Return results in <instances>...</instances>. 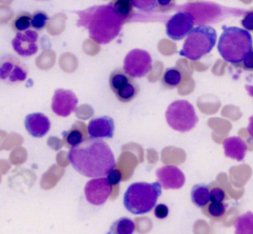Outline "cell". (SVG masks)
I'll return each instance as SVG.
<instances>
[{"label": "cell", "mask_w": 253, "mask_h": 234, "mask_svg": "<svg viewBox=\"0 0 253 234\" xmlns=\"http://www.w3.org/2000/svg\"><path fill=\"white\" fill-rule=\"evenodd\" d=\"M31 15L28 13H21L15 18L12 23L13 30L16 32H22L29 29L31 25Z\"/></svg>", "instance_id": "25"}, {"label": "cell", "mask_w": 253, "mask_h": 234, "mask_svg": "<svg viewBox=\"0 0 253 234\" xmlns=\"http://www.w3.org/2000/svg\"><path fill=\"white\" fill-rule=\"evenodd\" d=\"M28 77L26 66L16 57H3L0 59V80L7 84L22 83Z\"/></svg>", "instance_id": "9"}, {"label": "cell", "mask_w": 253, "mask_h": 234, "mask_svg": "<svg viewBox=\"0 0 253 234\" xmlns=\"http://www.w3.org/2000/svg\"><path fill=\"white\" fill-rule=\"evenodd\" d=\"M77 13V26L86 28L90 38L99 44L111 43L120 34L126 22L117 14L112 3L93 6Z\"/></svg>", "instance_id": "2"}, {"label": "cell", "mask_w": 253, "mask_h": 234, "mask_svg": "<svg viewBox=\"0 0 253 234\" xmlns=\"http://www.w3.org/2000/svg\"><path fill=\"white\" fill-rule=\"evenodd\" d=\"M235 229L237 234H253V213L240 216L235 223Z\"/></svg>", "instance_id": "22"}, {"label": "cell", "mask_w": 253, "mask_h": 234, "mask_svg": "<svg viewBox=\"0 0 253 234\" xmlns=\"http://www.w3.org/2000/svg\"><path fill=\"white\" fill-rule=\"evenodd\" d=\"M27 132L34 138H43L50 129V121L42 113H36L28 115L25 119Z\"/></svg>", "instance_id": "15"}, {"label": "cell", "mask_w": 253, "mask_h": 234, "mask_svg": "<svg viewBox=\"0 0 253 234\" xmlns=\"http://www.w3.org/2000/svg\"><path fill=\"white\" fill-rule=\"evenodd\" d=\"M107 179L109 181L111 185H117L120 184L122 179V174L119 170H112L107 175Z\"/></svg>", "instance_id": "32"}, {"label": "cell", "mask_w": 253, "mask_h": 234, "mask_svg": "<svg viewBox=\"0 0 253 234\" xmlns=\"http://www.w3.org/2000/svg\"><path fill=\"white\" fill-rule=\"evenodd\" d=\"M194 24V17L190 12L179 10L167 22V34L172 40H183L192 31Z\"/></svg>", "instance_id": "10"}, {"label": "cell", "mask_w": 253, "mask_h": 234, "mask_svg": "<svg viewBox=\"0 0 253 234\" xmlns=\"http://www.w3.org/2000/svg\"><path fill=\"white\" fill-rule=\"evenodd\" d=\"M114 10L117 12V14L126 21L132 16V4L131 2H125L117 0L112 3Z\"/></svg>", "instance_id": "26"}, {"label": "cell", "mask_w": 253, "mask_h": 234, "mask_svg": "<svg viewBox=\"0 0 253 234\" xmlns=\"http://www.w3.org/2000/svg\"><path fill=\"white\" fill-rule=\"evenodd\" d=\"M218 51L223 59L230 63L244 61L253 51V40L249 31L238 27L222 26Z\"/></svg>", "instance_id": "3"}, {"label": "cell", "mask_w": 253, "mask_h": 234, "mask_svg": "<svg viewBox=\"0 0 253 234\" xmlns=\"http://www.w3.org/2000/svg\"><path fill=\"white\" fill-rule=\"evenodd\" d=\"M112 193V185L107 178H99L90 180L84 187L86 199L96 206L103 205Z\"/></svg>", "instance_id": "11"}, {"label": "cell", "mask_w": 253, "mask_h": 234, "mask_svg": "<svg viewBox=\"0 0 253 234\" xmlns=\"http://www.w3.org/2000/svg\"><path fill=\"white\" fill-rule=\"evenodd\" d=\"M123 67L130 77H144L151 69V56L146 51L133 49L126 55Z\"/></svg>", "instance_id": "8"}, {"label": "cell", "mask_w": 253, "mask_h": 234, "mask_svg": "<svg viewBox=\"0 0 253 234\" xmlns=\"http://www.w3.org/2000/svg\"><path fill=\"white\" fill-rule=\"evenodd\" d=\"M182 80L181 71L176 67L167 68L162 77L163 86L166 89H172L177 87Z\"/></svg>", "instance_id": "20"}, {"label": "cell", "mask_w": 253, "mask_h": 234, "mask_svg": "<svg viewBox=\"0 0 253 234\" xmlns=\"http://www.w3.org/2000/svg\"><path fill=\"white\" fill-rule=\"evenodd\" d=\"M154 214L156 218L164 220L167 218L169 214V208L165 204H159L155 208Z\"/></svg>", "instance_id": "31"}, {"label": "cell", "mask_w": 253, "mask_h": 234, "mask_svg": "<svg viewBox=\"0 0 253 234\" xmlns=\"http://www.w3.org/2000/svg\"><path fill=\"white\" fill-rule=\"evenodd\" d=\"M87 129L83 122L77 121L68 132H63L64 140L68 147H76L87 138Z\"/></svg>", "instance_id": "18"}, {"label": "cell", "mask_w": 253, "mask_h": 234, "mask_svg": "<svg viewBox=\"0 0 253 234\" xmlns=\"http://www.w3.org/2000/svg\"><path fill=\"white\" fill-rule=\"evenodd\" d=\"M225 198V192L220 187H214L210 191V199L211 202H223Z\"/></svg>", "instance_id": "30"}, {"label": "cell", "mask_w": 253, "mask_h": 234, "mask_svg": "<svg viewBox=\"0 0 253 234\" xmlns=\"http://www.w3.org/2000/svg\"><path fill=\"white\" fill-rule=\"evenodd\" d=\"M244 65L247 69L253 70V51L244 59Z\"/></svg>", "instance_id": "34"}, {"label": "cell", "mask_w": 253, "mask_h": 234, "mask_svg": "<svg viewBox=\"0 0 253 234\" xmlns=\"http://www.w3.org/2000/svg\"><path fill=\"white\" fill-rule=\"evenodd\" d=\"M209 186L206 184H196L192 189L191 199L198 208H203L209 204L210 199Z\"/></svg>", "instance_id": "19"}, {"label": "cell", "mask_w": 253, "mask_h": 234, "mask_svg": "<svg viewBox=\"0 0 253 234\" xmlns=\"http://www.w3.org/2000/svg\"><path fill=\"white\" fill-rule=\"evenodd\" d=\"M134 7L143 11H152L157 7V0H132Z\"/></svg>", "instance_id": "29"}, {"label": "cell", "mask_w": 253, "mask_h": 234, "mask_svg": "<svg viewBox=\"0 0 253 234\" xmlns=\"http://www.w3.org/2000/svg\"><path fill=\"white\" fill-rule=\"evenodd\" d=\"M132 77L126 72L125 70L117 69L111 73L110 76V86L114 93L120 90L122 87L132 81Z\"/></svg>", "instance_id": "21"}, {"label": "cell", "mask_w": 253, "mask_h": 234, "mask_svg": "<svg viewBox=\"0 0 253 234\" xmlns=\"http://www.w3.org/2000/svg\"><path fill=\"white\" fill-rule=\"evenodd\" d=\"M161 194L162 185L159 182L134 183L125 193L124 205L131 214L143 215L154 208Z\"/></svg>", "instance_id": "4"}, {"label": "cell", "mask_w": 253, "mask_h": 234, "mask_svg": "<svg viewBox=\"0 0 253 234\" xmlns=\"http://www.w3.org/2000/svg\"><path fill=\"white\" fill-rule=\"evenodd\" d=\"M159 183L164 189H180L185 183L182 171L175 166H165L156 171Z\"/></svg>", "instance_id": "14"}, {"label": "cell", "mask_w": 253, "mask_h": 234, "mask_svg": "<svg viewBox=\"0 0 253 234\" xmlns=\"http://www.w3.org/2000/svg\"><path fill=\"white\" fill-rule=\"evenodd\" d=\"M120 1H125V2H131L132 3V0H118Z\"/></svg>", "instance_id": "37"}, {"label": "cell", "mask_w": 253, "mask_h": 234, "mask_svg": "<svg viewBox=\"0 0 253 234\" xmlns=\"http://www.w3.org/2000/svg\"><path fill=\"white\" fill-rule=\"evenodd\" d=\"M38 1H47V0H38Z\"/></svg>", "instance_id": "38"}, {"label": "cell", "mask_w": 253, "mask_h": 234, "mask_svg": "<svg viewBox=\"0 0 253 234\" xmlns=\"http://www.w3.org/2000/svg\"><path fill=\"white\" fill-rule=\"evenodd\" d=\"M166 120L172 129L186 132L196 126L199 118L193 106L188 101L181 100L174 101L168 107Z\"/></svg>", "instance_id": "6"}, {"label": "cell", "mask_w": 253, "mask_h": 234, "mask_svg": "<svg viewBox=\"0 0 253 234\" xmlns=\"http://www.w3.org/2000/svg\"><path fill=\"white\" fill-rule=\"evenodd\" d=\"M78 98L71 90L59 89L55 91L52 98V111L60 117H68L75 111Z\"/></svg>", "instance_id": "12"}, {"label": "cell", "mask_w": 253, "mask_h": 234, "mask_svg": "<svg viewBox=\"0 0 253 234\" xmlns=\"http://www.w3.org/2000/svg\"><path fill=\"white\" fill-rule=\"evenodd\" d=\"M216 41V31L212 27L199 25L189 33L179 55L190 60H199L212 50Z\"/></svg>", "instance_id": "5"}, {"label": "cell", "mask_w": 253, "mask_h": 234, "mask_svg": "<svg viewBox=\"0 0 253 234\" xmlns=\"http://www.w3.org/2000/svg\"><path fill=\"white\" fill-rule=\"evenodd\" d=\"M242 25L248 31H253V11L248 12L242 20Z\"/></svg>", "instance_id": "33"}, {"label": "cell", "mask_w": 253, "mask_h": 234, "mask_svg": "<svg viewBox=\"0 0 253 234\" xmlns=\"http://www.w3.org/2000/svg\"><path fill=\"white\" fill-rule=\"evenodd\" d=\"M38 33L33 30H27L25 32H17L12 40L13 50L22 57H30L38 52Z\"/></svg>", "instance_id": "13"}, {"label": "cell", "mask_w": 253, "mask_h": 234, "mask_svg": "<svg viewBox=\"0 0 253 234\" xmlns=\"http://www.w3.org/2000/svg\"><path fill=\"white\" fill-rule=\"evenodd\" d=\"M68 157L73 168L89 178L105 176L116 166L112 150L99 138H87L72 147Z\"/></svg>", "instance_id": "1"}, {"label": "cell", "mask_w": 253, "mask_h": 234, "mask_svg": "<svg viewBox=\"0 0 253 234\" xmlns=\"http://www.w3.org/2000/svg\"><path fill=\"white\" fill-rule=\"evenodd\" d=\"M172 0H157L158 4L162 7H168L172 3Z\"/></svg>", "instance_id": "35"}, {"label": "cell", "mask_w": 253, "mask_h": 234, "mask_svg": "<svg viewBox=\"0 0 253 234\" xmlns=\"http://www.w3.org/2000/svg\"><path fill=\"white\" fill-rule=\"evenodd\" d=\"M224 153L227 157L232 159L242 162L246 156V143L240 137H230L227 138L223 143Z\"/></svg>", "instance_id": "17"}, {"label": "cell", "mask_w": 253, "mask_h": 234, "mask_svg": "<svg viewBox=\"0 0 253 234\" xmlns=\"http://www.w3.org/2000/svg\"><path fill=\"white\" fill-rule=\"evenodd\" d=\"M178 9L182 11L190 12L194 17L196 25L217 22L224 15V8L215 3H190L178 7Z\"/></svg>", "instance_id": "7"}, {"label": "cell", "mask_w": 253, "mask_h": 234, "mask_svg": "<svg viewBox=\"0 0 253 234\" xmlns=\"http://www.w3.org/2000/svg\"><path fill=\"white\" fill-rule=\"evenodd\" d=\"M49 17L47 13L43 11L36 12L31 16V27L37 31H40L46 26Z\"/></svg>", "instance_id": "27"}, {"label": "cell", "mask_w": 253, "mask_h": 234, "mask_svg": "<svg viewBox=\"0 0 253 234\" xmlns=\"http://www.w3.org/2000/svg\"><path fill=\"white\" fill-rule=\"evenodd\" d=\"M227 205L222 202H211L207 208V213L212 218H220L224 215Z\"/></svg>", "instance_id": "28"}, {"label": "cell", "mask_w": 253, "mask_h": 234, "mask_svg": "<svg viewBox=\"0 0 253 234\" xmlns=\"http://www.w3.org/2000/svg\"><path fill=\"white\" fill-rule=\"evenodd\" d=\"M248 130L251 136L253 138V116L250 117V123L249 126L248 127Z\"/></svg>", "instance_id": "36"}, {"label": "cell", "mask_w": 253, "mask_h": 234, "mask_svg": "<svg viewBox=\"0 0 253 234\" xmlns=\"http://www.w3.org/2000/svg\"><path fill=\"white\" fill-rule=\"evenodd\" d=\"M114 120L108 116L94 118L89 122L87 132L92 138H111L114 136Z\"/></svg>", "instance_id": "16"}, {"label": "cell", "mask_w": 253, "mask_h": 234, "mask_svg": "<svg viewBox=\"0 0 253 234\" xmlns=\"http://www.w3.org/2000/svg\"><path fill=\"white\" fill-rule=\"evenodd\" d=\"M135 230L134 222L128 218H121L111 226L108 234H132Z\"/></svg>", "instance_id": "23"}, {"label": "cell", "mask_w": 253, "mask_h": 234, "mask_svg": "<svg viewBox=\"0 0 253 234\" xmlns=\"http://www.w3.org/2000/svg\"><path fill=\"white\" fill-rule=\"evenodd\" d=\"M138 91L139 89H138V86L132 80L126 86L122 87L120 90L117 91L115 94L119 101L123 103H127L136 97Z\"/></svg>", "instance_id": "24"}]
</instances>
